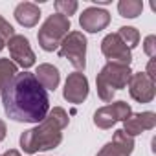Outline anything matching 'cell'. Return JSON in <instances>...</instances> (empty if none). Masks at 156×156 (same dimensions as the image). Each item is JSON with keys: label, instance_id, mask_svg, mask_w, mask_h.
Wrapping results in <instances>:
<instances>
[{"label": "cell", "instance_id": "6da1fadb", "mask_svg": "<svg viewBox=\"0 0 156 156\" xmlns=\"http://www.w3.org/2000/svg\"><path fill=\"white\" fill-rule=\"evenodd\" d=\"M4 112L19 123H41L50 112L48 92L30 72L17 73L2 90Z\"/></svg>", "mask_w": 156, "mask_h": 156}, {"label": "cell", "instance_id": "7a4b0ae2", "mask_svg": "<svg viewBox=\"0 0 156 156\" xmlns=\"http://www.w3.org/2000/svg\"><path fill=\"white\" fill-rule=\"evenodd\" d=\"M70 118L62 107H53L48 116L37 123V127L28 129L20 134V147L26 154H35L39 151H51L61 145L62 130L68 127Z\"/></svg>", "mask_w": 156, "mask_h": 156}, {"label": "cell", "instance_id": "3957f363", "mask_svg": "<svg viewBox=\"0 0 156 156\" xmlns=\"http://www.w3.org/2000/svg\"><path fill=\"white\" fill-rule=\"evenodd\" d=\"M130 75H132L130 66L118 64V62H107L96 77V88H98V96L101 98V101L112 103L116 90L127 88Z\"/></svg>", "mask_w": 156, "mask_h": 156}, {"label": "cell", "instance_id": "277c9868", "mask_svg": "<svg viewBox=\"0 0 156 156\" xmlns=\"http://www.w3.org/2000/svg\"><path fill=\"white\" fill-rule=\"evenodd\" d=\"M70 33V19L59 13L50 15L37 33L39 46L44 51H53L61 46L62 39Z\"/></svg>", "mask_w": 156, "mask_h": 156}, {"label": "cell", "instance_id": "5b68a950", "mask_svg": "<svg viewBox=\"0 0 156 156\" xmlns=\"http://www.w3.org/2000/svg\"><path fill=\"white\" fill-rule=\"evenodd\" d=\"M59 57L68 59L77 72L87 68V37L83 31H70L62 39L59 46Z\"/></svg>", "mask_w": 156, "mask_h": 156}, {"label": "cell", "instance_id": "8992f818", "mask_svg": "<svg viewBox=\"0 0 156 156\" xmlns=\"http://www.w3.org/2000/svg\"><path fill=\"white\" fill-rule=\"evenodd\" d=\"M132 114V108L129 103L125 101H116V103H108L101 108L96 110L94 114V125L107 130V129H112L118 121H125L129 116Z\"/></svg>", "mask_w": 156, "mask_h": 156}, {"label": "cell", "instance_id": "52a82bcc", "mask_svg": "<svg viewBox=\"0 0 156 156\" xmlns=\"http://www.w3.org/2000/svg\"><path fill=\"white\" fill-rule=\"evenodd\" d=\"M127 88L130 98L138 103H151L156 96V81L151 79L145 72H132Z\"/></svg>", "mask_w": 156, "mask_h": 156}, {"label": "cell", "instance_id": "ba28073f", "mask_svg": "<svg viewBox=\"0 0 156 156\" xmlns=\"http://www.w3.org/2000/svg\"><path fill=\"white\" fill-rule=\"evenodd\" d=\"M101 53L108 59V62H118L125 66H130L132 62V53L118 33H108L101 41Z\"/></svg>", "mask_w": 156, "mask_h": 156}, {"label": "cell", "instance_id": "9c48e42d", "mask_svg": "<svg viewBox=\"0 0 156 156\" xmlns=\"http://www.w3.org/2000/svg\"><path fill=\"white\" fill-rule=\"evenodd\" d=\"M88 79L83 72H73L66 77L62 98L72 105H81L88 98Z\"/></svg>", "mask_w": 156, "mask_h": 156}, {"label": "cell", "instance_id": "30bf717a", "mask_svg": "<svg viewBox=\"0 0 156 156\" xmlns=\"http://www.w3.org/2000/svg\"><path fill=\"white\" fill-rule=\"evenodd\" d=\"M8 48H9V55L13 59V62L24 70L31 68L35 64V53L30 46V41L24 37V35H13L8 42Z\"/></svg>", "mask_w": 156, "mask_h": 156}, {"label": "cell", "instance_id": "8fae6325", "mask_svg": "<svg viewBox=\"0 0 156 156\" xmlns=\"http://www.w3.org/2000/svg\"><path fill=\"white\" fill-rule=\"evenodd\" d=\"M108 24H110V13L98 6H90L83 9V13L79 15V26L88 33H98L105 30Z\"/></svg>", "mask_w": 156, "mask_h": 156}, {"label": "cell", "instance_id": "7c38bea8", "mask_svg": "<svg viewBox=\"0 0 156 156\" xmlns=\"http://www.w3.org/2000/svg\"><path fill=\"white\" fill-rule=\"evenodd\" d=\"M156 127V114L154 112H138V114H130L125 121H123V132L130 138L140 136L145 130H152Z\"/></svg>", "mask_w": 156, "mask_h": 156}, {"label": "cell", "instance_id": "4fadbf2b", "mask_svg": "<svg viewBox=\"0 0 156 156\" xmlns=\"http://www.w3.org/2000/svg\"><path fill=\"white\" fill-rule=\"evenodd\" d=\"M134 151V138L127 136L121 129L114 132L112 141H108L96 156H130Z\"/></svg>", "mask_w": 156, "mask_h": 156}, {"label": "cell", "instance_id": "5bb4252c", "mask_svg": "<svg viewBox=\"0 0 156 156\" xmlns=\"http://www.w3.org/2000/svg\"><path fill=\"white\" fill-rule=\"evenodd\" d=\"M35 79L39 81V85L44 88V90H55L61 83V73H59V68L50 64V62H44V64H39L37 70H35Z\"/></svg>", "mask_w": 156, "mask_h": 156}, {"label": "cell", "instance_id": "9a60e30c", "mask_svg": "<svg viewBox=\"0 0 156 156\" xmlns=\"http://www.w3.org/2000/svg\"><path fill=\"white\" fill-rule=\"evenodd\" d=\"M15 19L20 26L24 28H35L41 20V9L37 4L33 2H20L17 8H15Z\"/></svg>", "mask_w": 156, "mask_h": 156}, {"label": "cell", "instance_id": "2e32d148", "mask_svg": "<svg viewBox=\"0 0 156 156\" xmlns=\"http://www.w3.org/2000/svg\"><path fill=\"white\" fill-rule=\"evenodd\" d=\"M19 73V66L11 59H0V94H2L4 87Z\"/></svg>", "mask_w": 156, "mask_h": 156}, {"label": "cell", "instance_id": "e0dca14e", "mask_svg": "<svg viewBox=\"0 0 156 156\" xmlns=\"http://www.w3.org/2000/svg\"><path fill=\"white\" fill-rule=\"evenodd\" d=\"M118 11L125 19H136L143 11V2L141 0H119Z\"/></svg>", "mask_w": 156, "mask_h": 156}, {"label": "cell", "instance_id": "ac0fdd59", "mask_svg": "<svg viewBox=\"0 0 156 156\" xmlns=\"http://www.w3.org/2000/svg\"><path fill=\"white\" fill-rule=\"evenodd\" d=\"M118 35H119V39L129 46V50H132V48H136V46L140 44V31H138L136 28H132V26H123V28H119Z\"/></svg>", "mask_w": 156, "mask_h": 156}, {"label": "cell", "instance_id": "d6986e66", "mask_svg": "<svg viewBox=\"0 0 156 156\" xmlns=\"http://www.w3.org/2000/svg\"><path fill=\"white\" fill-rule=\"evenodd\" d=\"M53 6H55V11L59 15H64L68 19H70V15H73L77 11V8H79V4H77L75 0H57Z\"/></svg>", "mask_w": 156, "mask_h": 156}, {"label": "cell", "instance_id": "ffe728a7", "mask_svg": "<svg viewBox=\"0 0 156 156\" xmlns=\"http://www.w3.org/2000/svg\"><path fill=\"white\" fill-rule=\"evenodd\" d=\"M13 35H15V30H13V26H11V24H9V22H8V20L2 17V15H0V37H2V39L8 42V41L13 37Z\"/></svg>", "mask_w": 156, "mask_h": 156}, {"label": "cell", "instance_id": "44dd1931", "mask_svg": "<svg viewBox=\"0 0 156 156\" xmlns=\"http://www.w3.org/2000/svg\"><path fill=\"white\" fill-rule=\"evenodd\" d=\"M143 51H145L151 59L156 57V37H154V35H147V37H145V41H143Z\"/></svg>", "mask_w": 156, "mask_h": 156}, {"label": "cell", "instance_id": "7402d4cb", "mask_svg": "<svg viewBox=\"0 0 156 156\" xmlns=\"http://www.w3.org/2000/svg\"><path fill=\"white\" fill-rule=\"evenodd\" d=\"M6 132H8V129H6V123L0 119V141L2 140H6Z\"/></svg>", "mask_w": 156, "mask_h": 156}, {"label": "cell", "instance_id": "603a6c76", "mask_svg": "<svg viewBox=\"0 0 156 156\" xmlns=\"http://www.w3.org/2000/svg\"><path fill=\"white\" fill-rule=\"evenodd\" d=\"M4 46H6V41H4L2 37H0V51H2V50H4Z\"/></svg>", "mask_w": 156, "mask_h": 156}]
</instances>
